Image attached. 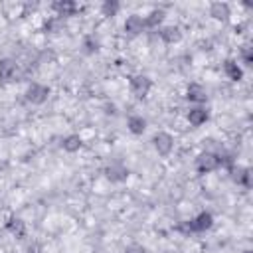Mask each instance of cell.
Here are the masks:
<instances>
[{
	"instance_id": "cell-1",
	"label": "cell",
	"mask_w": 253,
	"mask_h": 253,
	"mask_svg": "<svg viewBox=\"0 0 253 253\" xmlns=\"http://www.w3.org/2000/svg\"><path fill=\"white\" fill-rule=\"evenodd\" d=\"M217 166H219V156L213 154V152H202V154L196 158V170H198L200 174L213 172Z\"/></svg>"
},
{
	"instance_id": "cell-2",
	"label": "cell",
	"mask_w": 253,
	"mask_h": 253,
	"mask_svg": "<svg viewBox=\"0 0 253 253\" xmlns=\"http://www.w3.org/2000/svg\"><path fill=\"white\" fill-rule=\"evenodd\" d=\"M152 142H154V148H156V152L160 156H168L172 152V148H174V138L168 132H164V130L162 132H156L154 138H152Z\"/></svg>"
},
{
	"instance_id": "cell-3",
	"label": "cell",
	"mask_w": 253,
	"mask_h": 253,
	"mask_svg": "<svg viewBox=\"0 0 253 253\" xmlns=\"http://www.w3.org/2000/svg\"><path fill=\"white\" fill-rule=\"evenodd\" d=\"M49 95V89L45 85H40V83H32L28 89H26V99L34 105H42Z\"/></svg>"
},
{
	"instance_id": "cell-4",
	"label": "cell",
	"mask_w": 253,
	"mask_h": 253,
	"mask_svg": "<svg viewBox=\"0 0 253 253\" xmlns=\"http://www.w3.org/2000/svg\"><path fill=\"white\" fill-rule=\"evenodd\" d=\"M211 225H213L211 213H210V211H202L200 215H196L192 221L186 223V229H188V231H206V229H210Z\"/></svg>"
},
{
	"instance_id": "cell-5",
	"label": "cell",
	"mask_w": 253,
	"mask_h": 253,
	"mask_svg": "<svg viewBox=\"0 0 253 253\" xmlns=\"http://www.w3.org/2000/svg\"><path fill=\"white\" fill-rule=\"evenodd\" d=\"M152 87V81L146 75H134L130 79V91L134 97H144Z\"/></svg>"
},
{
	"instance_id": "cell-6",
	"label": "cell",
	"mask_w": 253,
	"mask_h": 253,
	"mask_svg": "<svg viewBox=\"0 0 253 253\" xmlns=\"http://www.w3.org/2000/svg\"><path fill=\"white\" fill-rule=\"evenodd\" d=\"M144 28H146L144 20H142L140 16H136V14L128 16V18L125 20V32H128L130 36H138V34H140Z\"/></svg>"
},
{
	"instance_id": "cell-7",
	"label": "cell",
	"mask_w": 253,
	"mask_h": 253,
	"mask_svg": "<svg viewBox=\"0 0 253 253\" xmlns=\"http://www.w3.org/2000/svg\"><path fill=\"white\" fill-rule=\"evenodd\" d=\"M229 172H231V178H233L237 184H241V186H245V188L251 186V172H249L247 168H241V166H229Z\"/></svg>"
},
{
	"instance_id": "cell-8",
	"label": "cell",
	"mask_w": 253,
	"mask_h": 253,
	"mask_svg": "<svg viewBox=\"0 0 253 253\" xmlns=\"http://www.w3.org/2000/svg\"><path fill=\"white\" fill-rule=\"evenodd\" d=\"M18 71V65L14 59H0V79L2 81H12Z\"/></svg>"
},
{
	"instance_id": "cell-9",
	"label": "cell",
	"mask_w": 253,
	"mask_h": 253,
	"mask_svg": "<svg viewBox=\"0 0 253 253\" xmlns=\"http://www.w3.org/2000/svg\"><path fill=\"white\" fill-rule=\"evenodd\" d=\"M186 97H188L190 101H194V103H204V101L208 99V93H206V89H204L202 85L190 83L188 89H186Z\"/></svg>"
},
{
	"instance_id": "cell-10",
	"label": "cell",
	"mask_w": 253,
	"mask_h": 253,
	"mask_svg": "<svg viewBox=\"0 0 253 253\" xmlns=\"http://www.w3.org/2000/svg\"><path fill=\"white\" fill-rule=\"evenodd\" d=\"M208 111L206 109H202V107H194V109H190V113H188V121H190V125L192 126H202L206 121H208Z\"/></svg>"
},
{
	"instance_id": "cell-11",
	"label": "cell",
	"mask_w": 253,
	"mask_h": 253,
	"mask_svg": "<svg viewBox=\"0 0 253 253\" xmlns=\"http://www.w3.org/2000/svg\"><path fill=\"white\" fill-rule=\"evenodd\" d=\"M105 174H107V178H109L111 182H125L126 176H128L126 168L121 166V164H113V166H109V168L105 170Z\"/></svg>"
},
{
	"instance_id": "cell-12",
	"label": "cell",
	"mask_w": 253,
	"mask_h": 253,
	"mask_svg": "<svg viewBox=\"0 0 253 253\" xmlns=\"http://www.w3.org/2000/svg\"><path fill=\"white\" fill-rule=\"evenodd\" d=\"M160 38L166 42V43H176L182 40V32L178 26H166L160 30Z\"/></svg>"
},
{
	"instance_id": "cell-13",
	"label": "cell",
	"mask_w": 253,
	"mask_h": 253,
	"mask_svg": "<svg viewBox=\"0 0 253 253\" xmlns=\"http://www.w3.org/2000/svg\"><path fill=\"white\" fill-rule=\"evenodd\" d=\"M126 126H128V130H130L132 134H142V132L146 130V121H144L140 115H132V117H128Z\"/></svg>"
},
{
	"instance_id": "cell-14",
	"label": "cell",
	"mask_w": 253,
	"mask_h": 253,
	"mask_svg": "<svg viewBox=\"0 0 253 253\" xmlns=\"http://www.w3.org/2000/svg\"><path fill=\"white\" fill-rule=\"evenodd\" d=\"M210 16L215 18V20H227L229 16V6L225 2H213L210 6Z\"/></svg>"
},
{
	"instance_id": "cell-15",
	"label": "cell",
	"mask_w": 253,
	"mask_h": 253,
	"mask_svg": "<svg viewBox=\"0 0 253 253\" xmlns=\"http://www.w3.org/2000/svg\"><path fill=\"white\" fill-rule=\"evenodd\" d=\"M223 71H225V75H227L231 81H239V79L243 77L241 67H239L237 61H233V59H227V61L223 63Z\"/></svg>"
},
{
	"instance_id": "cell-16",
	"label": "cell",
	"mask_w": 253,
	"mask_h": 253,
	"mask_svg": "<svg viewBox=\"0 0 253 253\" xmlns=\"http://www.w3.org/2000/svg\"><path fill=\"white\" fill-rule=\"evenodd\" d=\"M81 144H83V140H81L79 134H69V136H65L63 142H61L63 150H67V152H77V150L81 148Z\"/></svg>"
},
{
	"instance_id": "cell-17",
	"label": "cell",
	"mask_w": 253,
	"mask_h": 253,
	"mask_svg": "<svg viewBox=\"0 0 253 253\" xmlns=\"http://www.w3.org/2000/svg\"><path fill=\"white\" fill-rule=\"evenodd\" d=\"M53 8L59 12V16H73V14H75V10H77L75 2H69V0L55 2V4H53Z\"/></svg>"
},
{
	"instance_id": "cell-18",
	"label": "cell",
	"mask_w": 253,
	"mask_h": 253,
	"mask_svg": "<svg viewBox=\"0 0 253 253\" xmlns=\"http://www.w3.org/2000/svg\"><path fill=\"white\" fill-rule=\"evenodd\" d=\"M6 227H8L10 233H14V235H18V237H22L24 231H26V225H24V221H22L20 217H12V219L6 223Z\"/></svg>"
},
{
	"instance_id": "cell-19",
	"label": "cell",
	"mask_w": 253,
	"mask_h": 253,
	"mask_svg": "<svg viewBox=\"0 0 253 253\" xmlns=\"http://www.w3.org/2000/svg\"><path fill=\"white\" fill-rule=\"evenodd\" d=\"M119 8H121V4H119L117 0H107V2L101 4V12H103V16H117Z\"/></svg>"
},
{
	"instance_id": "cell-20",
	"label": "cell",
	"mask_w": 253,
	"mask_h": 253,
	"mask_svg": "<svg viewBox=\"0 0 253 253\" xmlns=\"http://www.w3.org/2000/svg\"><path fill=\"white\" fill-rule=\"evenodd\" d=\"M162 20H164V10H160V8H158V10H152V12L148 14V18L144 20V24H146V26H150V28H156Z\"/></svg>"
},
{
	"instance_id": "cell-21",
	"label": "cell",
	"mask_w": 253,
	"mask_h": 253,
	"mask_svg": "<svg viewBox=\"0 0 253 253\" xmlns=\"http://www.w3.org/2000/svg\"><path fill=\"white\" fill-rule=\"evenodd\" d=\"M85 47H87V53H93V51H97V49H99V42H97L95 38H91V36H89V38L85 40Z\"/></svg>"
},
{
	"instance_id": "cell-22",
	"label": "cell",
	"mask_w": 253,
	"mask_h": 253,
	"mask_svg": "<svg viewBox=\"0 0 253 253\" xmlns=\"http://www.w3.org/2000/svg\"><path fill=\"white\" fill-rule=\"evenodd\" d=\"M241 57H243V63L245 65H251L253 63V51H251V47H243L241 49Z\"/></svg>"
},
{
	"instance_id": "cell-23",
	"label": "cell",
	"mask_w": 253,
	"mask_h": 253,
	"mask_svg": "<svg viewBox=\"0 0 253 253\" xmlns=\"http://www.w3.org/2000/svg\"><path fill=\"white\" fill-rule=\"evenodd\" d=\"M125 253H146V249L142 245H128L125 249Z\"/></svg>"
},
{
	"instance_id": "cell-24",
	"label": "cell",
	"mask_w": 253,
	"mask_h": 253,
	"mask_svg": "<svg viewBox=\"0 0 253 253\" xmlns=\"http://www.w3.org/2000/svg\"><path fill=\"white\" fill-rule=\"evenodd\" d=\"M245 253H251V251H245Z\"/></svg>"
}]
</instances>
